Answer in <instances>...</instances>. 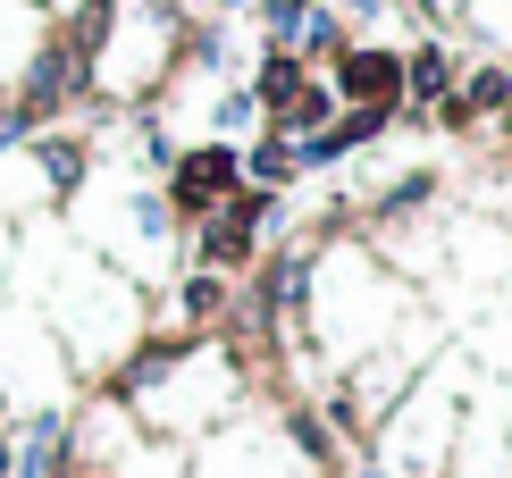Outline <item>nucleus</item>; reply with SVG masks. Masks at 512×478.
Wrapping results in <instances>:
<instances>
[{
    "label": "nucleus",
    "instance_id": "nucleus-1",
    "mask_svg": "<svg viewBox=\"0 0 512 478\" xmlns=\"http://www.w3.org/2000/svg\"><path fill=\"white\" fill-rule=\"evenodd\" d=\"M185 51V17L177 0H93L84 9V42H76V68L93 101H152L160 76L177 68Z\"/></svg>",
    "mask_w": 512,
    "mask_h": 478
},
{
    "label": "nucleus",
    "instance_id": "nucleus-2",
    "mask_svg": "<svg viewBox=\"0 0 512 478\" xmlns=\"http://www.w3.org/2000/svg\"><path fill=\"white\" fill-rule=\"evenodd\" d=\"M445 445H454V395H445V386H420V395H403L387 420H378V462L403 470V478H437Z\"/></svg>",
    "mask_w": 512,
    "mask_h": 478
},
{
    "label": "nucleus",
    "instance_id": "nucleus-3",
    "mask_svg": "<svg viewBox=\"0 0 512 478\" xmlns=\"http://www.w3.org/2000/svg\"><path fill=\"white\" fill-rule=\"evenodd\" d=\"M42 42H51V17H42V0H0V93H9V84L42 59Z\"/></svg>",
    "mask_w": 512,
    "mask_h": 478
}]
</instances>
